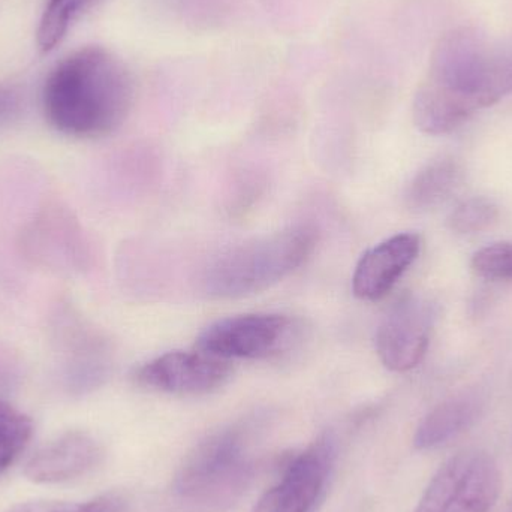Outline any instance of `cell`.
Listing matches in <instances>:
<instances>
[{"label":"cell","instance_id":"obj_1","mask_svg":"<svg viewBox=\"0 0 512 512\" xmlns=\"http://www.w3.org/2000/svg\"><path fill=\"white\" fill-rule=\"evenodd\" d=\"M512 92V56L469 27L442 36L415 93V125L445 135Z\"/></svg>","mask_w":512,"mask_h":512},{"label":"cell","instance_id":"obj_2","mask_svg":"<svg viewBox=\"0 0 512 512\" xmlns=\"http://www.w3.org/2000/svg\"><path fill=\"white\" fill-rule=\"evenodd\" d=\"M134 81L122 60L101 47L69 54L48 75L42 92L50 125L69 137H104L131 111Z\"/></svg>","mask_w":512,"mask_h":512},{"label":"cell","instance_id":"obj_3","mask_svg":"<svg viewBox=\"0 0 512 512\" xmlns=\"http://www.w3.org/2000/svg\"><path fill=\"white\" fill-rule=\"evenodd\" d=\"M318 234L312 227L288 228L228 249L203 277L210 297L242 298L258 294L294 273L315 251Z\"/></svg>","mask_w":512,"mask_h":512},{"label":"cell","instance_id":"obj_4","mask_svg":"<svg viewBox=\"0 0 512 512\" xmlns=\"http://www.w3.org/2000/svg\"><path fill=\"white\" fill-rule=\"evenodd\" d=\"M252 436L246 426H230L207 436L186 457L174 480L177 495L222 505L239 498L255 472Z\"/></svg>","mask_w":512,"mask_h":512},{"label":"cell","instance_id":"obj_5","mask_svg":"<svg viewBox=\"0 0 512 512\" xmlns=\"http://www.w3.org/2000/svg\"><path fill=\"white\" fill-rule=\"evenodd\" d=\"M303 322L283 313H245L219 319L198 336L195 348L224 360H276L298 348Z\"/></svg>","mask_w":512,"mask_h":512},{"label":"cell","instance_id":"obj_6","mask_svg":"<svg viewBox=\"0 0 512 512\" xmlns=\"http://www.w3.org/2000/svg\"><path fill=\"white\" fill-rule=\"evenodd\" d=\"M501 492V469L493 457L466 451L439 469L415 512H490Z\"/></svg>","mask_w":512,"mask_h":512},{"label":"cell","instance_id":"obj_7","mask_svg":"<svg viewBox=\"0 0 512 512\" xmlns=\"http://www.w3.org/2000/svg\"><path fill=\"white\" fill-rule=\"evenodd\" d=\"M336 457L333 436L316 439L292 457L276 486L264 493L252 512H313L324 498Z\"/></svg>","mask_w":512,"mask_h":512},{"label":"cell","instance_id":"obj_8","mask_svg":"<svg viewBox=\"0 0 512 512\" xmlns=\"http://www.w3.org/2000/svg\"><path fill=\"white\" fill-rule=\"evenodd\" d=\"M435 322L430 301L403 295L385 313L376 330V352L391 372H409L423 361Z\"/></svg>","mask_w":512,"mask_h":512},{"label":"cell","instance_id":"obj_9","mask_svg":"<svg viewBox=\"0 0 512 512\" xmlns=\"http://www.w3.org/2000/svg\"><path fill=\"white\" fill-rule=\"evenodd\" d=\"M233 366L224 358L195 348L194 351H171L147 361L135 372L141 387L176 396H201L227 384Z\"/></svg>","mask_w":512,"mask_h":512},{"label":"cell","instance_id":"obj_10","mask_svg":"<svg viewBox=\"0 0 512 512\" xmlns=\"http://www.w3.org/2000/svg\"><path fill=\"white\" fill-rule=\"evenodd\" d=\"M421 251V237L402 233L364 252L352 276V291L364 301H379L396 286Z\"/></svg>","mask_w":512,"mask_h":512},{"label":"cell","instance_id":"obj_11","mask_svg":"<svg viewBox=\"0 0 512 512\" xmlns=\"http://www.w3.org/2000/svg\"><path fill=\"white\" fill-rule=\"evenodd\" d=\"M101 457V445L92 436L69 432L36 451L24 475L35 483H63L86 474Z\"/></svg>","mask_w":512,"mask_h":512},{"label":"cell","instance_id":"obj_12","mask_svg":"<svg viewBox=\"0 0 512 512\" xmlns=\"http://www.w3.org/2000/svg\"><path fill=\"white\" fill-rule=\"evenodd\" d=\"M483 402L477 394H462L445 400L426 415L417 433L414 445L418 450H435L474 426Z\"/></svg>","mask_w":512,"mask_h":512},{"label":"cell","instance_id":"obj_13","mask_svg":"<svg viewBox=\"0 0 512 512\" xmlns=\"http://www.w3.org/2000/svg\"><path fill=\"white\" fill-rule=\"evenodd\" d=\"M463 168L453 158H439L415 174L406 189V206L414 212H429L450 200L462 186Z\"/></svg>","mask_w":512,"mask_h":512},{"label":"cell","instance_id":"obj_14","mask_svg":"<svg viewBox=\"0 0 512 512\" xmlns=\"http://www.w3.org/2000/svg\"><path fill=\"white\" fill-rule=\"evenodd\" d=\"M96 2L98 0H50L36 35L39 50L44 53L54 50L65 38L72 21Z\"/></svg>","mask_w":512,"mask_h":512},{"label":"cell","instance_id":"obj_15","mask_svg":"<svg viewBox=\"0 0 512 512\" xmlns=\"http://www.w3.org/2000/svg\"><path fill=\"white\" fill-rule=\"evenodd\" d=\"M32 433V420L0 399V475L14 465L29 444Z\"/></svg>","mask_w":512,"mask_h":512},{"label":"cell","instance_id":"obj_16","mask_svg":"<svg viewBox=\"0 0 512 512\" xmlns=\"http://www.w3.org/2000/svg\"><path fill=\"white\" fill-rule=\"evenodd\" d=\"M499 218L498 206L484 197L469 198L456 207L448 218V227L457 234L481 233Z\"/></svg>","mask_w":512,"mask_h":512},{"label":"cell","instance_id":"obj_17","mask_svg":"<svg viewBox=\"0 0 512 512\" xmlns=\"http://www.w3.org/2000/svg\"><path fill=\"white\" fill-rule=\"evenodd\" d=\"M471 267L483 279L512 280V243H493L480 249L472 256Z\"/></svg>","mask_w":512,"mask_h":512},{"label":"cell","instance_id":"obj_18","mask_svg":"<svg viewBox=\"0 0 512 512\" xmlns=\"http://www.w3.org/2000/svg\"><path fill=\"white\" fill-rule=\"evenodd\" d=\"M125 501L119 495L98 496L84 504L63 501H32L15 505L8 512H123Z\"/></svg>","mask_w":512,"mask_h":512},{"label":"cell","instance_id":"obj_19","mask_svg":"<svg viewBox=\"0 0 512 512\" xmlns=\"http://www.w3.org/2000/svg\"><path fill=\"white\" fill-rule=\"evenodd\" d=\"M21 110V96L11 86H0V128L17 119Z\"/></svg>","mask_w":512,"mask_h":512},{"label":"cell","instance_id":"obj_20","mask_svg":"<svg viewBox=\"0 0 512 512\" xmlns=\"http://www.w3.org/2000/svg\"><path fill=\"white\" fill-rule=\"evenodd\" d=\"M177 11L188 17L209 18L218 9L219 0H168Z\"/></svg>","mask_w":512,"mask_h":512}]
</instances>
